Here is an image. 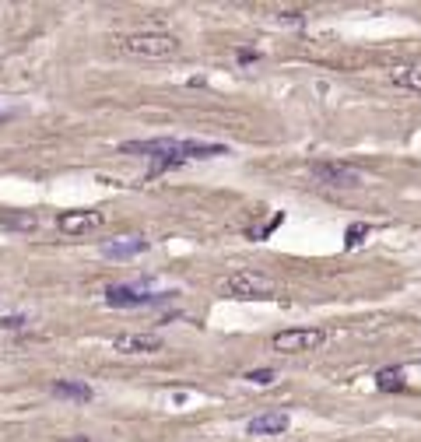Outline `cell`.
Masks as SVG:
<instances>
[{"label": "cell", "instance_id": "6da1fadb", "mask_svg": "<svg viewBox=\"0 0 421 442\" xmlns=\"http://www.w3.org/2000/svg\"><path fill=\"white\" fill-rule=\"evenodd\" d=\"M123 155H144L152 158V172L147 175H162L169 169H179L190 158H218L228 155L225 144H207V140H176V137H155V140H127L119 147Z\"/></svg>", "mask_w": 421, "mask_h": 442}, {"label": "cell", "instance_id": "7a4b0ae2", "mask_svg": "<svg viewBox=\"0 0 421 442\" xmlns=\"http://www.w3.org/2000/svg\"><path fill=\"white\" fill-rule=\"evenodd\" d=\"M130 56H147V60H165V56L179 53V39L169 32H134L127 39H119Z\"/></svg>", "mask_w": 421, "mask_h": 442}, {"label": "cell", "instance_id": "3957f363", "mask_svg": "<svg viewBox=\"0 0 421 442\" xmlns=\"http://www.w3.org/2000/svg\"><path fill=\"white\" fill-rule=\"evenodd\" d=\"M221 291L232 295V299H270L278 291V284L260 271H232L221 281Z\"/></svg>", "mask_w": 421, "mask_h": 442}, {"label": "cell", "instance_id": "277c9868", "mask_svg": "<svg viewBox=\"0 0 421 442\" xmlns=\"http://www.w3.org/2000/svg\"><path fill=\"white\" fill-rule=\"evenodd\" d=\"M326 344V330L320 327H291V330H278L270 337V347L278 355H306V351H316Z\"/></svg>", "mask_w": 421, "mask_h": 442}, {"label": "cell", "instance_id": "5b68a950", "mask_svg": "<svg viewBox=\"0 0 421 442\" xmlns=\"http://www.w3.org/2000/svg\"><path fill=\"white\" fill-rule=\"evenodd\" d=\"M309 172H313V180L323 183V186H337V190L362 186V172L351 169V165H341V162H313Z\"/></svg>", "mask_w": 421, "mask_h": 442}, {"label": "cell", "instance_id": "8992f818", "mask_svg": "<svg viewBox=\"0 0 421 442\" xmlns=\"http://www.w3.org/2000/svg\"><path fill=\"white\" fill-rule=\"evenodd\" d=\"M106 225V211L99 208H81V211H60L56 214V228L64 235H88Z\"/></svg>", "mask_w": 421, "mask_h": 442}, {"label": "cell", "instance_id": "52a82bcc", "mask_svg": "<svg viewBox=\"0 0 421 442\" xmlns=\"http://www.w3.org/2000/svg\"><path fill=\"white\" fill-rule=\"evenodd\" d=\"M155 302H165V295H152V291H141V288H130V284H112L106 288V306L112 309H137V306H155Z\"/></svg>", "mask_w": 421, "mask_h": 442}, {"label": "cell", "instance_id": "ba28073f", "mask_svg": "<svg viewBox=\"0 0 421 442\" xmlns=\"http://www.w3.org/2000/svg\"><path fill=\"white\" fill-rule=\"evenodd\" d=\"M162 347H165V341L158 334H119V337H112V351H119V355H155Z\"/></svg>", "mask_w": 421, "mask_h": 442}, {"label": "cell", "instance_id": "9c48e42d", "mask_svg": "<svg viewBox=\"0 0 421 442\" xmlns=\"http://www.w3.org/2000/svg\"><path fill=\"white\" fill-rule=\"evenodd\" d=\"M144 249H147V239H141V235H127V239L102 243V256L106 260H130V256H137Z\"/></svg>", "mask_w": 421, "mask_h": 442}, {"label": "cell", "instance_id": "30bf717a", "mask_svg": "<svg viewBox=\"0 0 421 442\" xmlns=\"http://www.w3.org/2000/svg\"><path fill=\"white\" fill-rule=\"evenodd\" d=\"M288 415L285 410H270V415H256L250 425H246V432L250 435H281V432H288Z\"/></svg>", "mask_w": 421, "mask_h": 442}, {"label": "cell", "instance_id": "8fae6325", "mask_svg": "<svg viewBox=\"0 0 421 442\" xmlns=\"http://www.w3.org/2000/svg\"><path fill=\"white\" fill-rule=\"evenodd\" d=\"M389 81L397 88H407V92H421V64H394L386 71Z\"/></svg>", "mask_w": 421, "mask_h": 442}, {"label": "cell", "instance_id": "7c38bea8", "mask_svg": "<svg viewBox=\"0 0 421 442\" xmlns=\"http://www.w3.org/2000/svg\"><path fill=\"white\" fill-rule=\"evenodd\" d=\"M53 393H56V397H67V400H81V404L95 397L88 382H74V379H60V382H53Z\"/></svg>", "mask_w": 421, "mask_h": 442}, {"label": "cell", "instance_id": "4fadbf2b", "mask_svg": "<svg viewBox=\"0 0 421 442\" xmlns=\"http://www.w3.org/2000/svg\"><path fill=\"white\" fill-rule=\"evenodd\" d=\"M36 225H39V218L28 211H11L0 218V228H14V232H36Z\"/></svg>", "mask_w": 421, "mask_h": 442}, {"label": "cell", "instance_id": "5bb4252c", "mask_svg": "<svg viewBox=\"0 0 421 442\" xmlns=\"http://www.w3.org/2000/svg\"><path fill=\"white\" fill-rule=\"evenodd\" d=\"M376 386L379 390H404V379H400V369H383L379 376H376Z\"/></svg>", "mask_w": 421, "mask_h": 442}, {"label": "cell", "instance_id": "9a60e30c", "mask_svg": "<svg viewBox=\"0 0 421 442\" xmlns=\"http://www.w3.org/2000/svg\"><path fill=\"white\" fill-rule=\"evenodd\" d=\"M362 235H369V225H362V221L351 225V228L344 232V246H348V249H351V246H358V243H362Z\"/></svg>", "mask_w": 421, "mask_h": 442}, {"label": "cell", "instance_id": "2e32d148", "mask_svg": "<svg viewBox=\"0 0 421 442\" xmlns=\"http://www.w3.org/2000/svg\"><path fill=\"white\" fill-rule=\"evenodd\" d=\"M246 379L256 382V386H270V382H274V372L270 369H253V372H246Z\"/></svg>", "mask_w": 421, "mask_h": 442}, {"label": "cell", "instance_id": "e0dca14e", "mask_svg": "<svg viewBox=\"0 0 421 442\" xmlns=\"http://www.w3.org/2000/svg\"><path fill=\"white\" fill-rule=\"evenodd\" d=\"M25 316H4V319H0V327H4V330H18V327H25Z\"/></svg>", "mask_w": 421, "mask_h": 442}, {"label": "cell", "instance_id": "ac0fdd59", "mask_svg": "<svg viewBox=\"0 0 421 442\" xmlns=\"http://www.w3.org/2000/svg\"><path fill=\"white\" fill-rule=\"evenodd\" d=\"M256 60H260L256 49H239V64H256Z\"/></svg>", "mask_w": 421, "mask_h": 442}, {"label": "cell", "instance_id": "d6986e66", "mask_svg": "<svg viewBox=\"0 0 421 442\" xmlns=\"http://www.w3.org/2000/svg\"><path fill=\"white\" fill-rule=\"evenodd\" d=\"M278 21H302V11H281Z\"/></svg>", "mask_w": 421, "mask_h": 442}, {"label": "cell", "instance_id": "ffe728a7", "mask_svg": "<svg viewBox=\"0 0 421 442\" xmlns=\"http://www.w3.org/2000/svg\"><path fill=\"white\" fill-rule=\"evenodd\" d=\"M74 442H88V439H84V435H81V439H74Z\"/></svg>", "mask_w": 421, "mask_h": 442}]
</instances>
